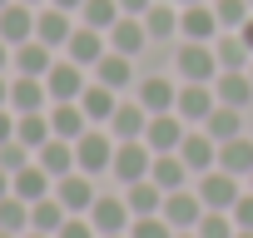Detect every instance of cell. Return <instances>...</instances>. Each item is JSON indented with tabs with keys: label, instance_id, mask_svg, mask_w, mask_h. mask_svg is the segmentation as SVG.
<instances>
[{
	"label": "cell",
	"instance_id": "e0dca14e",
	"mask_svg": "<svg viewBox=\"0 0 253 238\" xmlns=\"http://www.w3.org/2000/svg\"><path fill=\"white\" fill-rule=\"evenodd\" d=\"M179 159L189 164V174H209V169H218V144H213L204 129H199V134H184Z\"/></svg>",
	"mask_w": 253,
	"mask_h": 238
},
{
	"label": "cell",
	"instance_id": "2e32d148",
	"mask_svg": "<svg viewBox=\"0 0 253 238\" xmlns=\"http://www.w3.org/2000/svg\"><path fill=\"white\" fill-rule=\"evenodd\" d=\"M119 89H109V84H84V94H80V109H84V119H89V124H109V119H114V109H119V99H114Z\"/></svg>",
	"mask_w": 253,
	"mask_h": 238
},
{
	"label": "cell",
	"instance_id": "d6a6232c",
	"mask_svg": "<svg viewBox=\"0 0 253 238\" xmlns=\"http://www.w3.org/2000/svg\"><path fill=\"white\" fill-rule=\"evenodd\" d=\"M80 20H84L89 30L109 35V30L124 20V10H119V0H84V5H80Z\"/></svg>",
	"mask_w": 253,
	"mask_h": 238
},
{
	"label": "cell",
	"instance_id": "f5cc1de1",
	"mask_svg": "<svg viewBox=\"0 0 253 238\" xmlns=\"http://www.w3.org/2000/svg\"><path fill=\"white\" fill-rule=\"evenodd\" d=\"M174 238H199V233H194V228H189V233H174Z\"/></svg>",
	"mask_w": 253,
	"mask_h": 238
},
{
	"label": "cell",
	"instance_id": "db71d44e",
	"mask_svg": "<svg viewBox=\"0 0 253 238\" xmlns=\"http://www.w3.org/2000/svg\"><path fill=\"white\" fill-rule=\"evenodd\" d=\"M238 238H253V228H238Z\"/></svg>",
	"mask_w": 253,
	"mask_h": 238
},
{
	"label": "cell",
	"instance_id": "f35d334b",
	"mask_svg": "<svg viewBox=\"0 0 253 238\" xmlns=\"http://www.w3.org/2000/svg\"><path fill=\"white\" fill-rule=\"evenodd\" d=\"M30 154H35V149H25L20 139L0 144V169H5V174H15V169H25V164H30Z\"/></svg>",
	"mask_w": 253,
	"mask_h": 238
},
{
	"label": "cell",
	"instance_id": "30bf717a",
	"mask_svg": "<svg viewBox=\"0 0 253 238\" xmlns=\"http://www.w3.org/2000/svg\"><path fill=\"white\" fill-rule=\"evenodd\" d=\"M213 104H218L213 84H179V104H174V114L184 119V124H204V119L213 114Z\"/></svg>",
	"mask_w": 253,
	"mask_h": 238
},
{
	"label": "cell",
	"instance_id": "816d5d0a",
	"mask_svg": "<svg viewBox=\"0 0 253 238\" xmlns=\"http://www.w3.org/2000/svg\"><path fill=\"white\" fill-rule=\"evenodd\" d=\"M20 238H50V233H35V228H30V233H20Z\"/></svg>",
	"mask_w": 253,
	"mask_h": 238
},
{
	"label": "cell",
	"instance_id": "6da1fadb",
	"mask_svg": "<svg viewBox=\"0 0 253 238\" xmlns=\"http://www.w3.org/2000/svg\"><path fill=\"white\" fill-rule=\"evenodd\" d=\"M114 144H119V139H109L99 124H94V129H84V134L75 139V169H80V174H89V179H94V174H104V169L114 164Z\"/></svg>",
	"mask_w": 253,
	"mask_h": 238
},
{
	"label": "cell",
	"instance_id": "ac0fdd59",
	"mask_svg": "<svg viewBox=\"0 0 253 238\" xmlns=\"http://www.w3.org/2000/svg\"><path fill=\"white\" fill-rule=\"evenodd\" d=\"M35 164H40L50 179H65V174H75V144H70V139H45V144L35 149Z\"/></svg>",
	"mask_w": 253,
	"mask_h": 238
},
{
	"label": "cell",
	"instance_id": "680465c9",
	"mask_svg": "<svg viewBox=\"0 0 253 238\" xmlns=\"http://www.w3.org/2000/svg\"><path fill=\"white\" fill-rule=\"evenodd\" d=\"M248 79H253V60H248Z\"/></svg>",
	"mask_w": 253,
	"mask_h": 238
},
{
	"label": "cell",
	"instance_id": "7c38bea8",
	"mask_svg": "<svg viewBox=\"0 0 253 238\" xmlns=\"http://www.w3.org/2000/svg\"><path fill=\"white\" fill-rule=\"evenodd\" d=\"M10 194H15V198H25V203H40V198H50V194H55V179L30 159L25 169H15V174H10Z\"/></svg>",
	"mask_w": 253,
	"mask_h": 238
},
{
	"label": "cell",
	"instance_id": "7402d4cb",
	"mask_svg": "<svg viewBox=\"0 0 253 238\" xmlns=\"http://www.w3.org/2000/svg\"><path fill=\"white\" fill-rule=\"evenodd\" d=\"M15 70L20 75H30V79H45L50 75V65H55V50L50 45H40V40H25V45H15Z\"/></svg>",
	"mask_w": 253,
	"mask_h": 238
},
{
	"label": "cell",
	"instance_id": "6f0895ef",
	"mask_svg": "<svg viewBox=\"0 0 253 238\" xmlns=\"http://www.w3.org/2000/svg\"><path fill=\"white\" fill-rule=\"evenodd\" d=\"M104 238H129V233H104Z\"/></svg>",
	"mask_w": 253,
	"mask_h": 238
},
{
	"label": "cell",
	"instance_id": "3957f363",
	"mask_svg": "<svg viewBox=\"0 0 253 238\" xmlns=\"http://www.w3.org/2000/svg\"><path fill=\"white\" fill-rule=\"evenodd\" d=\"M179 79H184V84H213V79H218V55H213V45H204V40L179 45Z\"/></svg>",
	"mask_w": 253,
	"mask_h": 238
},
{
	"label": "cell",
	"instance_id": "603a6c76",
	"mask_svg": "<svg viewBox=\"0 0 253 238\" xmlns=\"http://www.w3.org/2000/svg\"><path fill=\"white\" fill-rule=\"evenodd\" d=\"M204 134H209L213 144L238 139V134H243V109H233V104H213V114L204 119Z\"/></svg>",
	"mask_w": 253,
	"mask_h": 238
},
{
	"label": "cell",
	"instance_id": "7bdbcfd3",
	"mask_svg": "<svg viewBox=\"0 0 253 238\" xmlns=\"http://www.w3.org/2000/svg\"><path fill=\"white\" fill-rule=\"evenodd\" d=\"M10 139H15V114L0 109V144H10Z\"/></svg>",
	"mask_w": 253,
	"mask_h": 238
},
{
	"label": "cell",
	"instance_id": "1f68e13d",
	"mask_svg": "<svg viewBox=\"0 0 253 238\" xmlns=\"http://www.w3.org/2000/svg\"><path fill=\"white\" fill-rule=\"evenodd\" d=\"M15 139H20L25 149H40L45 139H55L50 114H45V109H35V114H15Z\"/></svg>",
	"mask_w": 253,
	"mask_h": 238
},
{
	"label": "cell",
	"instance_id": "6125c7cd",
	"mask_svg": "<svg viewBox=\"0 0 253 238\" xmlns=\"http://www.w3.org/2000/svg\"><path fill=\"white\" fill-rule=\"evenodd\" d=\"M248 5H253V0H248Z\"/></svg>",
	"mask_w": 253,
	"mask_h": 238
},
{
	"label": "cell",
	"instance_id": "11a10c76",
	"mask_svg": "<svg viewBox=\"0 0 253 238\" xmlns=\"http://www.w3.org/2000/svg\"><path fill=\"white\" fill-rule=\"evenodd\" d=\"M20 5H45V0H20Z\"/></svg>",
	"mask_w": 253,
	"mask_h": 238
},
{
	"label": "cell",
	"instance_id": "8d00e7d4",
	"mask_svg": "<svg viewBox=\"0 0 253 238\" xmlns=\"http://www.w3.org/2000/svg\"><path fill=\"white\" fill-rule=\"evenodd\" d=\"M199 238H238V223H233V213H223V208H209L204 218H199V228H194Z\"/></svg>",
	"mask_w": 253,
	"mask_h": 238
},
{
	"label": "cell",
	"instance_id": "f6af8a7d",
	"mask_svg": "<svg viewBox=\"0 0 253 238\" xmlns=\"http://www.w3.org/2000/svg\"><path fill=\"white\" fill-rule=\"evenodd\" d=\"M238 35H243V45H248V55H253V15H248V20L238 25Z\"/></svg>",
	"mask_w": 253,
	"mask_h": 238
},
{
	"label": "cell",
	"instance_id": "5b68a950",
	"mask_svg": "<svg viewBox=\"0 0 253 238\" xmlns=\"http://www.w3.org/2000/svg\"><path fill=\"white\" fill-rule=\"evenodd\" d=\"M45 89H50V99H55V104L80 99V94H84V65H75L70 55H65V60H55V65H50V75H45Z\"/></svg>",
	"mask_w": 253,
	"mask_h": 238
},
{
	"label": "cell",
	"instance_id": "836d02e7",
	"mask_svg": "<svg viewBox=\"0 0 253 238\" xmlns=\"http://www.w3.org/2000/svg\"><path fill=\"white\" fill-rule=\"evenodd\" d=\"M65 218H70V213H65V203H60L55 194L40 198V203H30V228H35V233H50V238H55Z\"/></svg>",
	"mask_w": 253,
	"mask_h": 238
},
{
	"label": "cell",
	"instance_id": "60d3db41",
	"mask_svg": "<svg viewBox=\"0 0 253 238\" xmlns=\"http://www.w3.org/2000/svg\"><path fill=\"white\" fill-rule=\"evenodd\" d=\"M55 238H99V233H94V223H89V218L70 213V218L60 223V233H55Z\"/></svg>",
	"mask_w": 253,
	"mask_h": 238
},
{
	"label": "cell",
	"instance_id": "52a82bcc",
	"mask_svg": "<svg viewBox=\"0 0 253 238\" xmlns=\"http://www.w3.org/2000/svg\"><path fill=\"white\" fill-rule=\"evenodd\" d=\"M89 223H94V233H99V238H104V233H129L134 213H129V203H124V198L99 194V198H94V208H89Z\"/></svg>",
	"mask_w": 253,
	"mask_h": 238
},
{
	"label": "cell",
	"instance_id": "9a60e30c",
	"mask_svg": "<svg viewBox=\"0 0 253 238\" xmlns=\"http://www.w3.org/2000/svg\"><path fill=\"white\" fill-rule=\"evenodd\" d=\"M144 129H149V109L139 99H119V109L109 119V134L114 139H144Z\"/></svg>",
	"mask_w": 253,
	"mask_h": 238
},
{
	"label": "cell",
	"instance_id": "5bb4252c",
	"mask_svg": "<svg viewBox=\"0 0 253 238\" xmlns=\"http://www.w3.org/2000/svg\"><path fill=\"white\" fill-rule=\"evenodd\" d=\"M179 30L189 35V40H204V45H213L218 40V15H213V5H209V0H204V5H184L179 10Z\"/></svg>",
	"mask_w": 253,
	"mask_h": 238
},
{
	"label": "cell",
	"instance_id": "e575fe53",
	"mask_svg": "<svg viewBox=\"0 0 253 238\" xmlns=\"http://www.w3.org/2000/svg\"><path fill=\"white\" fill-rule=\"evenodd\" d=\"M144 30H149V40H169V35H179V5H154L144 10Z\"/></svg>",
	"mask_w": 253,
	"mask_h": 238
},
{
	"label": "cell",
	"instance_id": "bcb514c9",
	"mask_svg": "<svg viewBox=\"0 0 253 238\" xmlns=\"http://www.w3.org/2000/svg\"><path fill=\"white\" fill-rule=\"evenodd\" d=\"M10 104V84H5V75H0V109Z\"/></svg>",
	"mask_w": 253,
	"mask_h": 238
},
{
	"label": "cell",
	"instance_id": "d590c367",
	"mask_svg": "<svg viewBox=\"0 0 253 238\" xmlns=\"http://www.w3.org/2000/svg\"><path fill=\"white\" fill-rule=\"evenodd\" d=\"M0 228H5V233H30V203L15 198V194H5V198H0Z\"/></svg>",
	"mask_w": 253,
	"mask_h": 238
},
{
	"label": "cell",
	"instance_id": "ee69618b",
	"mask_svg": "<svg viewBox=\"0 0 253 238\" xmlns=\"http://www.w3.org/2000/svg\"><path fill=\"white\" fill-rule=\"evenodd\" d=\"M149 5H154V0H119V10H124V15H144Z\"/></svg>",
	"mask_w": 253,
	"mask_h": 238
},
{
	"label": "cell",
	"instance_id": "cb8c5ba5",
	"mask_svg": "<svg viewBox=\"0 0 253 238\" xmlns=\"http://www.w3.org/2000/svg\"><path fill=\"white\" fill-rule=\"evenodd\" d=\"M94 79L109 84V89H129V84H134V60L119 55V50H104V60L94 65Z\"/></svg>",
	"mask_w": 253,
	"mask_h": 238
},
{
	"label": "cell",
	"instance_id": "d4e9b609",
	"mask_svg": "<svg viewBox=\"0 0 253 238\" xmlns=\"http://www.w3.org/2000/svg\"><path fill=\"white\" fill-rule=\"evenodd\" d=\"M129 194H124V203H129V213L134 218H154L159 208H164V189L154 184V179H139V184H124Z\"/></svg>",
	"mask_w": 253,
	"mask_h": 238
},
{
	"label": "cell",
	"instance_id": "f907efd6",
	"mask_svg": "<svg viewBox=\"0 0 253 238\" xmlns=\"http://www.w3.org/2000/svg\"><path fill=\"white\" fill-rule=\"evenodd\" d=\"M174 5H179V10H184V5H204V0H174Z\"/></svg>",
	"mask_w": 253,
	"mask_h": 238
},
{
	"label": "cell",
	"instance_id": "94428289",
	"mask_svg": "<svg viewBox=\"0 0 253 238\" xmlns=\"http://www.w3.org/2000/svg\"><path fill=\"white\" fill-rule=\"evenodd\" d=\"M248 184H253V174H248Z\"/></svg>",
	"mask_w": 253,
	"mask_h": 238
},
{
	"label": "cell",
	"instance_id": "ffe728a7",
	"mask_svg": "<svg viewBox=\"0 0 253 238\" xmlns=\"http://www.w3.org/2000/svg\"><path fill=\"white\" fill-rule=\"evenodd\" d=\"M50 129H55V139H80L84 129H94L89 119H84V109H80V99H65V104H55L50 109Z\"/></svg>",
	"mask_w": 253,
	"mask_h": 238
},
{
	"label": "cell",
	"instance_id": "83f0119b",
	"mask_svg": "<svg viewBox=\"0 0 253 238\" xmlns=\"http://www.w3.org/2000/svg\"><path fill=\"white\" fill-rule=\"evenodd\" d=\"M218 169H228L233 179L253 174V139H248V134H238V139L218 144Z\"/></svg>",
	"mask_w": 253,
	"mask_h": 238
},
{
	"label": "cell",
	"instance_id": "8fae6325",
	"mask_svg": "<svg viewBox=\"0 0 253 238\" xmlns=\"http://www.w3.org/2000/svg\"><path fill=\"white\" fill-rule=\"evenodd\" d=\"M70 35H75V20H70V10H60V5H45V10L35 15V40H40V45H50V50H65V45H70Z\"/></svg>",
	"mask_w": 253,
	"mask_h": 238
},
{
	"label": "cell",
	"instance_id": "c3c4849f",
	"mask_svg": "<svg viewBox=\"0 0 253 238\" xmlns=\"http://www.w3.org/2000/svg\"><path fill=\"white\" fill-rule=\"evenodd\" d=\"M10 55H15V50H10L5 40H0V70H5V65H10Z\"/></svg>",
	"mask_w": 253,
	"mask_h": 238
},
{
	"label": "cell",
	"instance_id": "7dc6e473",
	"mask_svg": "<svg viewBox=\"0 0 253 238\" xmlns=\"http://www.w3.org/2000/svg\"><path fill=\"white\" fill-rule=\"evenodd\" d=\"M50 5H60V10H80L84 0H50Z\"/></svg>",
	"mask_w": 253,
	"mask_h": 238
},
{
	"label": "cell",
	"instance_id": "74e56055",
	"mask_svg": "<svg viewBox=\"0 0 253 238\" xmlns=\"http://www.w3.org/2000/svg\"><path fill=\"white\" fill-rule=\"evenodd\" d=\"M209 5H213V15H218V25H223V30H238V25L253 15L248 0H209Z\"/></svg>",
	"mask_w": 253,
	"mask_h": 238
},
{
	"label": "cell",
	"instance_id": "8992f818",
	"mask_svg": "<svg viewBox=\"0 0 253 238\" xmlns=\"http://www.w3.org/2000/svg\"><path fill=\"white\" fill-rule=\"evenodd\" d=\"M238 194H243V189H238V179H233L228 169L199 174V198H204V208H223V213H228V208L238 203Z\"/></svg>",
	"mask_w": 253,
	"mask_h": 238
},
{
	"label": "cell",
	"instance_id": "4fadbf2b",
	"mask_svg": "<svg viewBox=\"0 0 253 238\" xmlns=\"http://www.w3.org/2000/svg\"><path fill=\"white\" fill-rule=\"evenodd\" d=\"M0 40H5L10 50L25 45V40H35V10L20 5V0H10V5L0 10Z\"/></svg>",
	"mask_w": 253,
	"mask_h": 238
},
{
	"label": "cell",
	"instance_id": "484cf974",
	"mask_svg": "<svg viewBox=\"0 0 253 238\" xmlns=\"http://www.w3.org/2000/svg\"><path fill=\"white\" fill-rule=\"evenodd\" d=\"M213 94H218V104H233V109H243V104L253 99V79H248V70H218V84H213Z\"/></svg>",
	"mask_w": 253,
	"mask_h": 238
},
{
	"label": "cell",
	"instance_id": "f1b7e54d",
	"mask_svg": "<svg viewBox=\"0 0 253 238\" xmlns=\"http://www.w3.org/2000/svg\"><path fill=\"white\" fill-rule=\"evenodd\" d=\"M213 55H218V70H248V60H253L238 30H218V40H213Z\"/></svg>",
	"mask_w": 253,
	"mask_h": 238
},
{
	"label": "cell",
	"instance_id": "9f6ffc18",
	"mask_svg": "<svg viewBox=\"0 0 253 238\" xmlns=\"http://www.w3.org/2000/svg\"><path fill=\"white\" fill-rule=\"evenodd\" d=\"M0 238H20V233H5V228H0Z\"/></svg>",
	"mask_w": 253,
	"mask_h": 238
},
{
	"label": "cell",
	"instance_id": "ba28073f",
	"mask_svg": "<svg viewBox=\"0 0 253 238\" xmlns=\"http://www.w3.org/2000/svg\"><path fill=\"white\" fill-rule=\"evenodd\" d=\"M55 198L65 203V213H89L99 194H94V179L75 169V174H65V179H55Z\"/></svg>",
	"mask_w": 253,
	"mask_h": 238
},
{
	"label": "cell",
	"instance_id": "7a4b0ae2",
	"mask_svg": "<svg viewBox=\"0 0 253 238\" xmlns=\"http://www.w3.org/2000/svg\"><path fill=\"white\" fill-rule=\"evenodd\" d=\"M149 169H154V149H149L144 139H119V144H114L109 174H114L119 184H139V179H149Z\"/></svg>",
	"mask_w": 253,
	"mask_h": 238
},
{
	"label": "cell",
	"instance_id": "9c48e42d",
	"mask_svg": "<svg viewBox=\"0 0 253 238\" xmlns=\"http://www.w3.org/2000/svg\"><path fill=\"white\" fill-rule=\"evenodd\" d=\"M184 119L169 109V114H149V129H144V144L154 149V154H174L179 144H184Z\"/></svg>",
	"mask_w": 253,
	"mask_h": 238
},
{
	"label": "cell",
	"instance_id": "277c9868",
	"mask_svg": "<svg viewBox=\"0 0 253 238\" xmlns=\"http://www.w3.org/2000/svg\"><path fill=\"white\" fill-rule=\"evenodd\" d=\"M204 213H209V208H204L199 189H174V194H164V208H159V218H164L174 233L199 228V218H204Z\"/></svg>",
	"mask_w": 253,
	"mask_h": 238
},
{
	"label": "cell",
	"instance_id": "91938a15",
	"mask_svg": "<svg viewBox=\"0 0 253 238\" xmlns=\"http://www.w3.org/2000/svg\"><path fill=\"white\" fill-rule=\"evenodd\" d=\"M5 5H10V0H0V10H5Z\"/></svg>",
	"mask_w": 253,
	"mask_h": 238
},
{
	"label": "cell",
	"instance_id": "4dcf8cb0",
	"mask_svg": "<svg viewBox=\"0 0 253 238\" xmlns=\"http://www.w3.org/2000/svg\"><path fill=\"white\" fill-rule=\"evenodd\" d=\"M149 179H154L164 194H174V189H184V179H189V164L179 159V149H174V154H154V169H149Z\"/></svg>",
	"mask_w": 253,
	"mask_h": 238
},
{
	"label": "cell",
	"instance_id": "d6986e66",
	"mask_svg": "<svg viewBox=\"0 0 253 238\" xmlns=\"http://www.w3.org/2000/svg\"><path fill=\"white\" fill-rule=\"evenodd\" d=\"M144 45H149V30H144V15H124V20H119V25L109 30V50H119V55H129V60H134V55H139Z\"/></svg>",
	"mask_w": 253,
	"mask_h": 238
},
{
	"label": "cell",
	"instance_id": "4316f807",
	"mask_svg": "<svg viewBox=\"0 0 253 238\" xmlns=\"http://www.w3.org/2000/svg\"><path fill=\"white\" fill-rule=\"evenodd\" d=\"M45 99H50L45 79H30V75H20V79L10 84V109H15V114H35V109H45Z\"/></svg>",
	"mask_w": 253,
	"mask_h": 238
},
{
	"label": "cell",
	"instance_id": "f546056e",
	"mask_svg": "<svg viewBox=\"0 0 253 238\" xmlns=\"http://www.w3.org/2000/svg\"><path fill=\"white\" fill-rule=\"evenodd\" d=\"M134 99H139L149 114H169V109L179 104V89H174L169 79H144V84L134 89Z\"/></svg>",
	"mask_w": 253,
	"mask_h": 238
},
{
	"label": "cell",
	"instance_id": "ab89813d",
	"mask_svg": "<svg viewBox=\"0 0 253 238\" xmlns=\"http://www.w3.org/2000/svg\"><path fill=\"white\" fill-rule=\"evenodd\" d=\"M129 238H174V228L154 213V218H134V223H129Z\"/></svg>",
	"mask_w": 253,
	"mask_h": 238
},
{
	"label": "cell",
	"instance_id": "b9f144b4",
	"mask_svg": "<svg viewBox=\"0 0 253 238\" xmlns=\"http://www.w3.org/2000/svg\"><path fill=\"white\" fill-rule=\"evenodd\" d=\"M228 213H233V223H238V228H253V189H248V194H238V203H233Z\"/></svg>",
	"mask_w": 253,
	"mask_h": 238
},
{
	"label": "cell",
	"instance_id": "44dd1931",
	"mask_svg": "<svg viewBox=\"0 0 253 238\" xmlns=\"http://www.w3.org/2000/svg\"><path fill=\"white\" fill-rule=\"evenodd\" d=\"M104 40H109V35H99V30H89V25H80V30L70 35V45H65V55H70L75 65H99V60H104V50H109Z\"/></svg>",
	"mask_w": 253,
	"mask_h": 238
},
{
	"label": "cell",
	"instance_id": "681fc988",
	"mask_svg": "<svg viewBox=\"0 0 253 238\" xmlns=\"http://www.w3.org/2000/svg\"><path fill=\"white\" fill-rule=\"evenodd\" d=\"M5 194H10V174H5V169H0V198H5Z\"/></svg>",
	"mask_w": 253,
	"mask_h": 238
}]
</instances>
